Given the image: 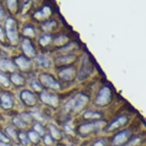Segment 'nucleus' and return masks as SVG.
<instances>
[{
  "label": "nucleus",
  "mask_w": 146,
  "mask_h": 146,
  "mask_svg": "<svg viewBox=\"0 0 146 146\" xmlns=\"http://www.w3.org/2000/svg\"><path fill=\"white\" fill-rule=\"evenodd\" d=\"M93 146H106V142L103 140L100 139V140L96 141Z\"/></svg>",
  "instance_id": "36"
},
{
  "label": "nucleus",
  "mask_w": 146,
  "mask_h": 146,
  "mask_svg": "<svg viewBox=\"0 0 146 146\" xmlns=\"http://www.w3.org/2000/svg\"><path fill=\"white\" fill-rule=\"evenodd\" d=\"M31 87L35 90L37 92H40L41 90V85L39 84V83L38 81H36V80H33V81L31 82Z\"/></svg>",
  "instance_id": "32"
},
{
  "label": "nucleus",
  "mask_w": 146,
  "mask_h": 146,
  "mask_svg": "<svg viewBox=\"0 0 146 146\" xmlns=\"http://www.w3.org/2000/svg\"><path fill=\"white\" fill-rule=\"evenodd\" d=\"M15 62L19 67L20 69L23 70H26L29 69L30 66H31L30 61L23 56H20L19 58H15Z\"/></svg>",
  "instance_id": "15"
},
{
  "label": "nucleus",
  "mask_w": 146,
  "mask_h": 146,
  "mask_svg": "<svg viewBox=\"0 0 146 146\" xmlns=\"http://www.w3.org/2000/svg\"><path fill=\"white\" fill-rule=\"evenodd\" d=\"M6 132L8 133V135L11 136L12 139H14L15 141H18V135H17L15 130L13 129L12 127H8L6 128Z\"/></svg>",
  "instance_id": "26"
},
{
  "label": "nucleus",
  "mask_w": 146,
  "mask_h": 146,
  "mask_svg": "<svg viewBox=\"0 0 146 146\" xmlns=\"http://www.w3.org/2000/svg\"><path fill=\"white\" fill-rule=\"evenodd\" d=\"M88 101V96L83 94H78L67 101L64 108L68 112L77 113L85 107Z\"/></svg>",
  "instance_id": "1"
},
{
  "label": "nucleus",
  "mask_w": 146,
  "mask_h": 146,
  "mask_svg": "<svg viewBox=\"0 0 146 146\" xmlns=\"http://www.w3.org/2000/svg\"><path fill=\"white\" fill-rule=\"evenodd\" d=\"M21 99L26 105L34 106L36 104V98L31 92L29 90H23L21 93Z\"/></svg>",
  "instance_id": "11"
},
{
  "label": "nucleus",
  "mask_w": 146,
  "mask_h": 146,
  "mask_svg": "<svg viewBox=\"0 0 146 146\" xmlns=\"http://www.w3.org/2000/svg\"><path fill=\"white\" fill-rule=\"evenodd\" d=\"M112 100V92L110 87L104 86L99 92L96 99V104L98 106H106L110 103Z\"/></svg>",
  "instance_id": "3"
},
{
  "label": "nucleus",
  "mask_w": 146,
  "mask_h": 146,
  "mask_svg": "<svg viewBox=\"0 0 146 146\" xmlns=\"http://www.w3.org/2000/svg\"><path fill=\"white\" fill-rule=\"evenodd\" d=\"M5 17V11L3 6L0 5V20H3Z\"/></svg>",
  "instance_id": "37"
},
{
  "label": "nucleus",
  "mask_w": 146,
  "mask_h": 146,
  "mask_svg": "<svg viewBox=\"0 0 146 146\" xmlns=\"http://www.w3.org/2000/svg\"><path fill=\"white\" fill-rule=\"evenodd\" d=\"M44 143L48 145H50L53 143V139L49 135H47L44 136Z\"/></svg>",
  "instance_id": "35"
},
{
  "label": "nucleus",
  "mask_w": 146,
  "mask_h": 146,
  "mask_svg": "<svg viewBox=\"0 0 146 146\" xmlns=\"http://www.w3.org/2000/svg\"><path fill=\"white\" fill-rule=\"evenodd\" d=\"M68 41H69V39L67 38L66 36L60 35L55 39V41H54V44L57 46H62L64 45V44L67 43Z\"/></svg>",
  "instance_id": "22"
},
{
  "label": "nucleus",
  "mask_w": 146,
  "mask_h": 146,
  "mask_svg": "<svg viewBox=\"0 0 146 146\" xmlns=\"http://www.w3.org/2000/svg\"><path fill=\"white\" fill-rule=\"evenodd\" d=\"M3 37H4V35H3V29L0 26V39H3Z\"/></svg>",
  "instance_id": "39"
},
{
  "label": "nucleus",
  "mask_w": 146,
  "mask_h": 146,
  "mask_svg": "<svg viewBox=\"0 0 146 146\" xmlns=\"http://www.w3.org/2000/svg\"><path fill=\"white\" fill-rule=\"evenodd\" d=\"M106 125V122L104 121H97V122H90L86 124L82 125L80 127L79 131L83 135L90 134V132H94L95 130L100 129L101 127L104 126Z\"/></svg>",
  "instance_id": "4"
},
{
  "label": "nucleus",
  "mask_w": 146,
  "mask_h": 146,
  "mask_svg": "<svg viewBox=\"0 0 146 146\" xmlns=\"http://www.w3.org/2000/svg\"><path fill=\"white\" fill-rule=\"evenodd\" d=\"M50 14H51L50 8L48 7V6H44L41 10L36 12L34 15V17L36 19L42 20L48 19V17L50 15Z\"/></svg>",
  "instance_id": "14"
},
{
  "label": "nucleus",
  "mask_w": 146,
  "mask_h": 146,
  "mask_svg": "<svg viewBox=\"0 0 146 146\" xmlns=\"http://www.w3.org/2000/svg\"><path fill=\"white\" fill-rule=\"evenodd\" d=\"M10 79H11V81L14 84L17 85V86L23 85L25 83L24 78L21 75L18 74H12Z\"/></svg>",
  "instance_id": "18"
},
{
  "label": "nucleus",
  "mask_w": 146,
  "mask_h": 146,
  "mask_svg": "<svg viewBox=\"0 0 146 146\" xmlns=\"http://www.w3.org/2000/svg\"><path fill=\"white\" fill-rule=\"evenodd\" d=\"M23 34L25 35L29 36V37H34V35H35V32H34L33 29L31 27L25 28L24 30H23Z\"/></svg>",
  "instance_id": "30"
},
{
  "label": "nucleus",
  "mask_w": 146,
  "mask_h": 146,
  "mask_svg": "<svg viewBox=\"0 0 146 146\" xmlns=\"http://www.w3.org/2000/svg\"><path fill=\"white\" fill-rule=\"evenodd\" d=\"M56 25V22H54V21H51L50 22H47L44 25V28L46 29V30H51V29L54 28V26Z\"/></svg>",
  "instance_id": "33"
},
{
  "label": "nucleus",
  "mask_w": 146,
  "mask_h": 146,
  "mask_svg": "<svg viewBox=\"0 0 146 146\" xmlns=\"http://www.w3.org/2000/svg\"><path fill=\"white\" fill-rule=\"evenodd\" d=\"M29 139L31 142L37 144L40 141V135L35 131H31L29 132Z\"/></svg>",
  "instance_id": "21"
},
{
  "label": "nucleus",
  "mask_w": 146,
  "mask_h": 146,
  "mask_svg": "<svg viewBox=\"0 0 146 146\" xmlns=\"http://www.w3.org/2000/svg\"><path fill=\"white\" fill-rule=\"evenodd\" d=\"M0 69L3 71L13 72L15 70V66L11 60L3 59L0 60Z\"/></svg>",
  "instance_id": "16"
},
{
  "label": "nucleus",
  "mask_w": 146,
  "mask_h": 146,
  "mask_svg": "<svg viewBox=\"0 0 146 146\" xmlns=\"http://www.w3.org/2000/svg\"><path fill=\"white\" fill-rule=\"evenodd\" d=\"M9 141V139L6 135L3 134V132L0 131V142H3V143H7Z\"/></svg>",
  "instance_id": "34"
},
{
  "label": "nucleus",
  "mask_w": 146,
  "mask_h": 146,
  "mask_svg": "<svg viewBox=\"0 0 146 146\" xmlns=\"http://www.w3.org/2000/svg\"><path fill=\"white\" fill-rule=\"evenodd\" d=\"M22 50L25 54V55L29 58H34L36 55V52L33 45L31 44L30 40L28 38H25L22 43Z\"/></svg>",
  "instance_id": "9"
},
{
  "label": "nucleus",
  "mask_w": 146,
  "mask_h": 146,
  "mask_svg": "<svg viewBox=\"0 0 146 146\" xmlns=\"http://www.w3.org/2000/svg\"><path fill=\"white\" fill-rule=\"evenodd\" d=\"M0 84L5 87H9L10 85V82L7 77L3 74H0Z\"/></svg>",
  "instance_id": "27"
},
{
  "label": "nucleus",
  "mask_w": 146,
  "mask_h": 146,
  "mask_svg": "<svg viewBox=\"0 0 146 146\" xmlns=\"http://www.w3.org/2000/svg\"><path fill=\"white\" fill-rule=\"evenodd\" d=\"M41 101L47 105H49L53 107H57L59 104V99L56 95H53L47 92H44L40 96Z\"/></svg>",
  "instance_id": "6"
},
{
  "label": "nucleus",
  "mask_w": 146,
  "mask_h": 146,
  "mask_svg": "<svg viewBox=\"0 0 146 146\" xmlns=\"http://www.w3.org/2000/svg\"><path fill=\"white\" fill-rule=\"evenodd\" d=\"M75 59H76V57L74 55H72V54L62 56V57L58 58L55 60V64L57 66H63V65L70 64L74 62Z\"/></svg>",
  "instance_id": "13"
},
{
  "label": "nucleus",
  "mask_w": 146,
  "mask_h": 146,
  "mask_svg": "<svg viewBox=\"0 0 146 146\" xmlns=\"http://www.w3.org/2000/svg\"><path fill=\"white\" fill-rule=\"evenodd\" d=\"M13 122H14V124L16 125V126L19 127L21 129H24L26 127V123L22 121V119L21 118L18 117V116H15L13 119Z\"/></svg>",
  "instance_id": "24"
},
{
  "label": "nucleus",
  "mask_w": 146,
  "mask_h": 146,
  "mask_svg": "<svg viewBox=\"0 0 146 146\" xmlns=\"http://www.w3.org/2000/svg\"><path fill=\"white\" fill-rule=\"evenodd\" d=\"M18 138L19 139V141L22 142V144H23L24 145H28L29 143V138L26 136V135L23 133V132H21L19 135V136Z\"/></svg>",
  "instance_id": "28"
},
{
  "label": "nucleus",
  "mask_w": 146,
  "mask_h": 146,
  "mask_svg": "<svg viewBox=\"0 0 146 146\" xmlns=\"http://www.w3.org/2000/svg\"><path fill=\"white\" fill-rule=\"evenodd\" d=\"M21 119L25 123L26 122H31V120H32L31 115L30 114H28V113H22V115H21Z\"/></svg>",
  "instance_id": "31"
},
{
  "label": "nucleus",
  "mask_w": 146,
  "mask_h": 146,
  "mask_svg": "<svg viewBox=\"0 0 146 146\" xmlns=\"http://www.w3.org/2000/svg\"><path fill=\"white\" fill-rule=\"evenodd\" d=\"M128 122V117L125 116V115H122V116H119V118H117L115 121H113L110 126L107 128L108 132H110V131H114L116 129H119L120 127L124 126Z\"/></svg>",
  "instance_id": "10"
},
{
  "label": "nucleus",
  "mask_w": 146,
  "mask_h": 146,
  "mask_svg": "<svg viewBox=\"0 0 146 146\" xmlns=\"http://www.w3.org/2000/svg\"><path fill=\"white\" fill-rule=\"evenodd\" d=\"M140 141V139H139V138H137V139H135L134 140H132L131 142H130L129 145H128V146H134L135 145H137L138 144V142Z\"/></svg>",
  "instance_id": "38"
},
{
  "label": "nucleus",
  "mask_w": 146,
  "mask_h": 146,
  "mask_svg": "<svg viewBox=\"0 0 146 146\" xmlns=\"http://www.w3.org/2000/svg\"><path fill=\"white\" fill-rule=\"evenodd\" d=\"M50 134H51V136L54 139H57V140H60L62 138V135H61V133L60 132V131L53 125H50Z\"/></svg>",
  "instance_id": "19"
},
{
  "label": "nucleus",
  "mask_w": 146,
  "mask_h": 146,
  "mask_svg": "<svg viewBox=\"0 0 146 146\" xmlns=\"http://www.w3.org/2000/svg\"><path fill=\"white\" fill-rule=\"evenodd\" d=\"M8 7L10 9V11L12 12H15L17 10V7H18V5H17V1L15 0H9L7 1Z\"/></svg>",
  "instance_id": "25"
},
{
  "label": "nucleus",
  "mask_w": 146,
  "mask_h": 146,
  "mask_svg": "<svg viewBox=\"0 0 146 146\" xmlns=\"http://www.w3.org/2000/svg\"><path fill=\"white\" fill-rule=\"evenodd\" d=\"M36 61L41 67L44 68H48L50 65V61L47 57L44 55H39L36 58Z\"/></svg>",
  "instance_id": "17"
},
{
  "label": "nucleus",
  "mask_w": 146,
  "mask_h": 146,
  "mask_svg": "<svg viewBox=\"0 0 146 146\" xmlns=\"http://www.w3.org/2000/svg\"><path fill=\"white\" fill-rule=\"evenodd\" d=\"M131 135V132L129 130H123L122 132H120L119 134H117L114 137L113 140V146H120L125 143Z\"/></svg>",
  "instance_id": "7"
},
{
  "label": "nucleus",
  "mask_w": 146,
  "mask_h": 146,
  "mask_svg": "<svg viewBox=\"0 0 146 146\" xmlns=\"http://www.w3.org/2000/svg\"><path fill=\"white\" fill-rule=\"evenodd\" d=\"M58 77L67 81L73 80L76 77V70L71 67L64 68L58 73Z\"/></svg>",
  "instance_id": "8"
},
{
  "label": "nucleus",
  "mask_w": 146,
  "mask_h": 146,
  "mask_svg": "<svg viewBox=\"0 0 146 146\" xmlns=\"http://www.w3.org/2000/svg\"><path fill=\"white\" fill-rule=\"evenodd\" d=\"M84 119H99L101 117V114L98 112L95 111H88L84 113Z\"/></svg>",
  "instance_id": "20"
},
{
  "label": "nucleus",
  "mask_w": 146,
  "mask_h": 146,
  "mask_svg": "<svg viewBox=\"0 0 146 146\" xmlns=\"http://www.w3.org/2000/svg\"><path fill=\"white\" fill-rule=\"evenodd\" d=\"M34 129H35V132H37L39 135H44V128L40 123H36L34 125Z\"/></svg>",
  "instance_id": "29"
},
{
  "label": "nucleus",
  "mask_w": 146,
  "mask_h": 146,
  "mask_svg": "<svg viewBox=\"0 0 146 146\" xmlns=\"http://www.w3.org/2000/svg\"><path fill=\"white\" fill-rule=\"evenodd\" d=\"M39 80L41 81V84L43 86L48 87V88L54 89V90H58L60 89V84L56 80L53 78L50 75L47 74H42L40 75Z\"/></svg>",
  "instance_id": "5"
},
{
  "label": "nucleus",
  "mask_w": 146,
  "mask_h": 146,
  "mask_svg": "<svg viewBox=\"0 0 146 146\" xmlns=\"http://www.w3.org/2000/svg\"><path fill=\"white\" fill-rule=\"evenodd\" d=\"M0 102H1L0 103H1L2 107L5 110L11 109L13 106V100L9 94H2L1 98H0Z\"/></svg>",
  "instance_id": "12"
},
{
  "label": "nucleus",
  "mask_w": 146,
  "mask_h": 146,
  "mask_svg": "<svg viewBox=\"0 0 146 146\" xmlns=\"http://www.w3.org/2000/svg\"><path fill=\"white\" fill-rule=\"evenodd\" d=\"M50 41H51V37L47 35H44L41 37L40 40H39V43L41 46L44 47V46L48 45V44L50 42Z\"/></svg>",
  "instance_id": "23"
},
{
  "label": "nucleus",
  "mask_w": 146,
  "mask_h": 146,
  "mask_svg": "<svg viewBox=\"0 0 146 146\" xmlns=\"http://www.w3.org/2000/svg\"><path fill=\"white\" fill-rule=\"evenodd\" d=\"M5 29L8 38L13 45H16L19 42V33L17 29L16 22L12 18H8L5 22Z\"/></svg>",
  "instance_id": "2"
},
{
  "label": "nucleus",
  "mask_w": 146,
  "mask_h": 146,
  "mask_svg": "<svg viewBox=\"0 0 146 146\" xmlns=\"http://www.w3.org/2000/svg\"><path fill=\"white\" fill-rule=\"evenodd\" d=\"M0 146H10L7 143H3V142H0Z\"/></svg>",
  "instance_id": "40"
}]
</instances>
